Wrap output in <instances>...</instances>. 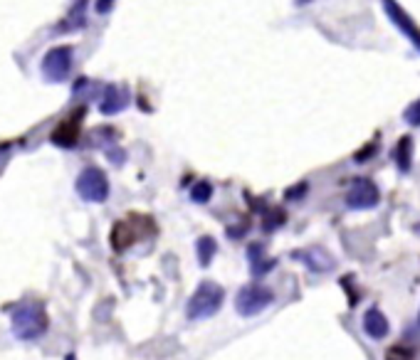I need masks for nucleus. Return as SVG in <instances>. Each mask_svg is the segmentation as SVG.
<instances>
[{
  "instance_id": "f257e3e1",
  "label": "nucleus",
  "mask_w": 420,
  "mask_h": 360,
  "mask_svg": "<svg viewBox=\"0 0 420 360\" xmlns=\"http://www.w3.org/2000/svg\"><path fill=\"white\" fill-rule=\"evenodd\" d=\"M12 331L17 338L30 341V338H37L40 333L47 331V316L45 309L37 306V303H25L12 314Z\"/></svg>"
},
{
  "instance_id": "f03ea898",
  "label": "nucleus",
  "mask_w": 420,
  "mask_h": 360,
  "mask_svg": "<svg viewBox=\"0 0 420 360\" xmlns=\"http://www.w3.org/2000/svg\"><path fill=\"white\" fill-rule=\"evenodd\" d=\"M223 289L213 281H203L188 301V319H208L223 306Z\"/></svg>"
},
{
  "instance_id": "7ed1b4c3",
  "label": "nucleus",
  "mask_w": 420,
  "mask_h": 360,
  "mask_svg": "<svg viewBox=\"0 0 420 360\" xmlns=\"http://www.w3.org/2000/svg\"><path fill=\"white\" fill-rule=\"evenodd\" d=\"M272 303V294L267 292V289H262V286H245L240 294H237V311H240V316H257L259 311H265L267 306Z\"/></svg>"
},
{
  "instance_id": "20e7f679",
  "label": "nucleus",
  "mask_w": 420,
  "mask_h": 360,
  "mask_svg": "<svg viewBox=\"0 0 420 360\" xmlns=\"http://www.w3.org/2000/svg\"><path fill=\"white\" fill-rule=\"evenodd\" d=\"M138 222H141L138 215H129V220H119V222L114 225V229H111V247H114L116 252L129 249L138 237L144 235L141 227H138Z\"/></svg>"
},
{
  "instance_id": "39448f33",
  "label": "nucleus",
  "mask_w": 420,
  "mask_h": 360,
  "mask_svg": "<svg viewBox=\"0 0 420 360\" xmlns=\"http://www.w3.org/2000/svg\"><path fill=\"white\" fill-rule=\"evenodd\" d=\"M77 190H80L82 198H86V200H104L107 198V193H109V185H107V178H104L102 171H84L80 176V183H77Z\"/></svg>"
},
{
  "instance_id": "423d86ee",
  "label": "nucleus",
  "mask_w": 420,
  "mask_h": 360,
  "mask_svg": "<svg viewBox=\"0 0 420 360\" xmlns=\"http://www.w3.org/2000/svg\"><path fill=\"white\" fill-rule=\"evenodd\" d=\"M378 188H376L371 180H366V178H361V180H356L354 183V188L349 190V195H346V202H349V207H358V210H369V207H374L376 202H378Z\"/></svg>"
},
{
  "instance_id": "0eeeda50",
  "label": "nucleus",
  "mask_w": 420,
  "mask_h": 360,
  "mask_svg": "<svg viewBox=\"0 0 420 360\" xmlns=\"http://www.w3.org/2000/svg\"><path fill=\"white\" fill-rule=\"evenodd\" d=\"M77 136H80V111L57 126V131L52 133V141L60 143V146H75Z\"/></svg>"
},
{
  "instance_id": "6e6552de",
  "label": "nucleus",
  "mask_w": 420,
  "mask_h": 360,
  "mask_svg": "<svg viewBox=\"0 0 420 360\" xmlns=\"http://www.w3.org/2000/svg\"><path fill=\"white\" fill-rule=\"evenodd\" d=\"M383 3H386V10H388V15L393 17V20H396V25L401 30H403L405 35H408L410 40L415 42V47H420V30L415 28L413 23H410V17L405 15L403 10H401V8L396 6V3H393V0H383Z\"/></svg>"
},
{
  "instance_id": "1a4fd4ad",
  "label": "nucleus",
  "mask_w": 420,
  "mask_h": 360,
  "mask_svg": "<svg viewBox=\"0 0 420 360\" xmlns=\"http://www.w3.org/2000/svg\"><path fill=\"white\" fill-rule=\"evenodd\" d=\"M388 321L386 316L381 314L378 309H371L369 314L363 316V331L369 333L371 338H376V341H381V338H386L388 336Z\"/></svg>"
},
{
  "instance_id": "9d476101",
  "label": "nucleus",
  "mask_w": 420,
  "mask_h": 360,
  "mask_svg": "<svg viewBox=\"0 0 420 360\" xmlns=\"http://www.w3.org/2000/svg\"><path fill=\"white\" fill-rule=\"evenodd\" d=\"M215 242L210 240V237H203L201 242H198V257H201V264L203 267H208L210 264V259H213V254H215Z\"/></svg>"
},
{
  "instance_id": "9b49d317",
  "label": "nucleus",
  "mask_w": 420,
  "mask_h": 360,
  "mask_svg": "<svg viewBox=\"0 0 420 360\" xmlns=\"http://www.w3.org/2000/svg\"><path fill=\"white\" fill-rule=\"evenodd\" d=\"M396 160L401 163L403 171H408L410 168V138H403V141L396 146Z\"/></svg>"
},
{
  "instance_id": "f8f14e48",
  "label": "nucleus",
  "mask_w": 420,
  "mask_h": 360,
  "mask_svg": "<svg viewBox=\"0 0 420 360\" xmlns=\"http://www.w3.org/2000/svg\"><path fill=\"white\" fill-rule=\"evenodd\" d=\"M190 195H193V200L196 202H208L210 200V195H213V188H210V183H198Z\"/></svg>"
},
{
  "instance_id": "ddd939ff",
  "label": "nucleus",
  "mask_w": 420,
  "mask_h": 360,
  "mask_svg": "<svg viewBox=\"0 0 420 360\" xmlns=\"http://www.w3.org/2000/svg\"><path fill=\"white\" fill-rule=\"evenodd\" d=\"M405 116H408V119L413 121L415 126H418L420 124V102L413 104V109H408V114H405Z\"/></svg>"
},
{
  "instance_id": "4468645a",
  "label": "nucleus",
  "mask_w": 420,
  "mask_h": 360,
  "mask_svg": "<svg viewBox=\"0 0 420 360\" xmlns=\"http://www.w3.org/2000/svg\"><path fill=\"white\" fill-rule=\"evenodd\" d=\"M67 360H77V358H75V355H67Z\"/></svg>"
}]
</instances>
